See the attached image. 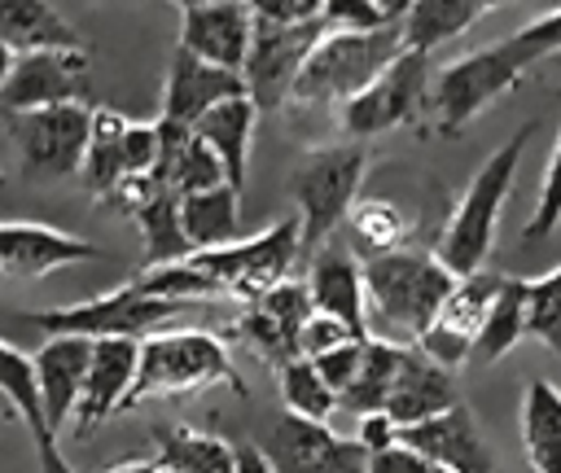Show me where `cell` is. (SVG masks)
Returning <instances> with one entry per match:
<instances>
[{
    "mask_svg": "<svg viewBox=\"0 0 561 473\" xmlns=\"http://www.w3.org/2000/svg\"><path fill=\"white\" fill-rule=\"evenodd\" d=\"M451 285H456V272L434 250H394V254L368 258L364 263L368 337L416 346L434 324Z\"/></svg>",
    "mask_w": 561,
    "mask_h": 473,
    "instance_id": "cell-1",
    "label": "cell"
},
{
    "mask_svg": "<svg viewBox=\"0 0 561 473\" xmlns=\"http://www.w3.org/2000/svg\"><path fill=\"white\" fill-rule=\"evenodd\" d=\"M539 123H543V118L522 123V127L473 171V180L465 184V193H460L451 219L443 223V236H438L434 254H438L456 276H469V272L486 267V254H491V245H495L500 210H504V201H508V188H513L517 166H522V153H526L530 136L539 131Z\"/></svg>",
    "mask_w": 561,
    "mask_h": 473,
    "instance_id": "cell-2",
    "label": "cell"
},
{
    "mask_svg": "<svg viewBox=\"0 0 561 473\" xmlns=\"http://www.w3.org/2000/svg\"><path fill=\"white\" fill-rule=\"evenodd\" d=\"M202 385H228L241 399L250 394L245 381L237 377L228 342L219 333H206V328H162V333L140 342V372H136V385H131L123 412H131L140 399L193 394Z\"/></svg>",
    "mask_w": 561,
    "mask_h": 473,
    "instance_id": "cell-3",
    "label": "cell"
},
{
    "mask_svg": "<svg viewBox=\"0 0 561 473\" xmlns=\"http://www.w3.org/2000/svg\"><path fill=\"white\" fill-rule=\"evenodd\" d=\"M368 166V149L364 140H342V145H320L311 149L294 175H289V193L298 206V223H302V254L311 258L316 250H324L333 241V232L346 223L351 206L359 201V180Z\"/></svg>",
    "mask_w": 561,
    "mask_h": 473,
    "instance_id": "cell-4",
    "label": "cell"
},
{
    "mask_svg": "<svg viewBox=\"0 0 561 473\" xmlns=\"http://www.w3.org/2000/svg\"><path fill=\"white\" fill-rule=\"evenodd\" d=\"M530 66L535 61H530V53L522 48L517 35H504L500 44H486V48H473V53L447 61L430 79V118H434V131L438 136H456L495 96H504Z\"/></svg>",
    "mask_w": 561,
    "mask_h": 473,
    "instance_id": "cell-5",
    "label": "cell"
},
{
    "mask_svg": "<svg viewBox=\"0 0 561 473\" xmlns=\"http://www.w3.org/2000/svg\"><path fill=\"white\" fill-rule=\"evenodd\" d=\"M399 53H403L399 22H390L381 31H329L311 48V57L294 83V101L298 105H342L355 92H364Z\"/></svg>",
    "mask_w": 561,
    "mask_h": 473,
    "instance_id": "cell-6",
    "label": "cell"
},
{
    "mask_svg": "<svg viewBox=\"0 0 561 473\" xmlns=\"http://www.w3.org/2000/svg\"><path fill=\"white\" fill-rule=\"evenodd\" d=\"M298 254H302V223H298V215H285L254 236H237L228 245L197 250L193 263L219 285L224 298L259 302L267 289L289 280V267L298 263Z\"/></svg>",
    "mask_w": 561,
    "mask_h": 473,
    "instance_id": "cell-7",
    "label": "cell"
},
{
    "mask_svg": "<svg viewBox=\"0 0 561 473\" xmlns=\"http://www.w3.org/2000/svg\"><path fill=\"white\" fill-rule=\"evenodd\" d=\"M193 302H175V298H149L140 293L131 280L110 289V293H96V298H83V302H70V307H48V311H22L18 320L22 324H35L53 337L61 333H75V337H153L162 333L180 311H188Z\"/></svg>",
    "mask_w": 561,
    "mask_h": 473,
    "instance_id": "cell-8",
    "label": "cell"
},
{
    "mask_svg": "<svg viewBox=\"0 0 561 473\" xmlns=\"http://www.w3.org/2000/svg\"><path fill=\"white\" fill-rule=\"evenodd\" d=\"M92 105L66 101L48 109L9 114V140L22 158L26 180H66L83 171L88 140H92Z\"/></svg>",
    "mask_w": 561,
    "mask_h": 473,
    "instance_id": "cell-9",
    "label": "cell"
},
{
    "mask_svg": "<svg viewBox=\"0 0 561 473\" xmlns=\"http://www.w3.org/2000/svg\"><path fill=\"white\" fill-rule=\"evenodd\" d=\"M421 109H430V53L403 48L364 92L337 105V127L351 140H368L399 123H416Z\"/></svg>",
    "mask_w": 561,
    "mask_h": 473,
    "instance_id": "cell-10",
    "label": "cell"
},
{
    "mask_svg": "<svg viewBox=\"0 0 561 473\" xmlns=\"http://www.w3.org/2000/svg\"><path fill=\"white\" fill-rule=\"evenodd\" d=\"M329 35L324 18L320 22H302V26H272V22H254V39H250V57H245V92L259 109H280L285 101H294V83L311 57V48Z\"/></svg>",
    "mask_w": 561,
    "mask_h": 473,
    "instance_id": "cell-11",
    "label": "cell"
},
{
    "mask_svg": "<svg viewBox=\"0 0 561 473\" xmlns=\"http://www.w3.org/2000/svg\"><path fill=\"white\" fill-rule=\"evenodd\" d=\"M88 92V48H48V53H18L13 74L0 92L4 114L48 109L66 101H83Z\"/></svg>",
    "mask_w": 561,
    "mask_h": 473,
    "instance_id": "cell-12",
    "label": "cell"
},
{
    "mask_svg": "<svg viewBox=\"0 0 561 473\" xmlns=\"http://www.w3.org/2000/svg\"><path fill=\"white\" fill-rule=\"evenodd\" d=\"M276 473H368V451L355 438L333 434L324 420H307L285 412L272 425V447H267Z\"/></svg>",
    "mask_w": 561,
    "mask_h": 473,
    "instance_id": "cell-13",
    "label": "cell"
},
{
    "mask_svg": "<svg viewBox=\"0 0 561 473\" xmlns=\"http://www.w3.org/2000/svg\"><path fill=\"white\" fill-rule=\"evenodd\" d=\"M101 245L61 232L53 223H31V219H4L0 223V276L13 280H44L70 263L96 258Z\"/></svg>",
    "mask_w": 561,
    "mask_h": 473,
    "instance_id": "cell-14",
    "label": "cell"
},
{
    "mask_svg": "<svg viewBox=\"0 0 561 473\" xmlns=\"http://www.w3.org/2000/svg\"><path fill=\"white\" fill-rule=\"evenodd\" d=\"M140 372V342L136 337H101L92 346V368L83 381L79 412L70 420V438H88L96 425L118 416L127 407V394Z\"/></svg>",
    "mask_w": 561,
    "mask_h": 473,
    "instance_id": "cell-15",
    "label": "cell"
},
{
    "mask_svg": "<svg viewBox=\"0 0 561 473\" xmlns=\"http://www.w3.org/2000/svg\"><path fill=\"white\" fill-rule=\"evenodd\" d=\"M399 442L438 460L443 469L451 473H495V447L482 438L478 429V416L469 412V403H451L447 412L421 420V425H408L399 429Z\"/></svg>",
    "mask_w": 561,
    "mask_h": 473,
    "instance_id": "cell-16",
    "label": "cell"
},
{
    "mask_svg": "<svg viewBox=\"0 0 561 473\" xmlns=\"http://www.w3.org/2000/svg\"><path fill=\"white\" fill-rule=\"evenodd\" d=\"M228 96H245V74L224 70L215 61H202L197 53L175 48L171 66H167V83H162V109L158 118L180 123V127H197V118L206 109H215Z\"/></svg>",
    "mask_w": 561,
    "mask_h": 473,
    "instance_id": "cell-17",
    "label": "cell"
},
{
    "mask_svg": "<svg viewBox=\"0 0 561 473\" xmlns=\"http://www.w3.org/2000/svg\"><path fill=\"white\" fill-rule=\"evenodd\" d=\"M250 39H254V13L241 0H206L197 9H184L180 18V48L237 74L245 70Z\"/></svg>",
    "mask_w": 561,
    "mask_h": 473,
    "instance_id": "cell-18",
    "label": "cell"
},
{
    "mask_svg": "<svg viewBox=\"0 0 561 473\" xmlns=\"http://www.w3.org/2000/svg\"><path fill=\"white\" fill-rule=\"evenodd\" d=\"M92 337H75V333H61V337H48L39 350H35V377H39V399H44V416H48V429L61 438V429H70L75 412H79V399H83V381H88V368H92Z\"/></svg>",
    "mask_w": 561,
    "mask_h": 473,
    "instance_id": "cell-19",
    "label": "cell"
},
{
    "mask_svg": "<svg viewBox=\"0 0 561 473\" xmlns=\"http://www.w3.org/2000/svg\"><path fill=\"white\" fill-rule=\"evenodd\" d=\"M0 394L9 399V412L31 429V442H35V469L39 473H79L57 434L48 429V416H44V399H39V377H35V355H22L18 346H9L0 337Z\"/></svg>",
    "mask_w": 561,
    "mask_h": 473,
    "instance_id": "cell-20",
    "label": "cell"
},
{
    "mask_svg": "<svg viewBox=\"0 0 561 473\" xmlns=\"http://www.w3.org/2000/svg\"><path fill=\"white\" fill-rule=\"evenodd\" d=\"M311 302L324 315H337L355 337H368V293H364V258H355L346 245H324L311 254L307 276Z\"/></svg>",
    "mask_w": 561,
    "mask_h": 473,
    "instance_id": "cell-21",
    "label": "cell"
},
{
    "mask_svg": "<svg viewBox=\"0 0 561 473\" xmlns=\"http://www.w3.org/2000/svg\"><path fill=\"white\" fill-rule=\"evenodd\" d=\"M451 403H460V385H456V372L425 359L416 346L408 350L394 385H390V399H386V416L408 429V425H421L438 412H447Z\"/></svg>",
    "mask_w": 561,
    "mask_h": 473,
    "instance_id": "cell-22",
    "label": "cell"
},
{
    "mask_svg": "<svg viewBox=\"0 0 561 473\" xmlns=\"http://www.w3.org/2000/svg\"><path fill=\"white\" fill-rule=\"evenodd\" d=\"M259 105L250 101V92L245 96H228V101H219L215 109H206L202 118H197V136L215 149V158L224 162V175H228V184L241 193L245 188V166H250V145H254V123H259Z\"/></svg>",
    "mask_w": 561,
    "mask_h": 473,
    "instance_id": "cell-23",
    "label": "cell"
},
{
    "mask_svg": "<svg viewBox=\"0 0 561 473\" xmlns=\"http://www.w3.org/2000/svg\"><path fill=\"white\" fill-rule=\"evenodd\" d=\"M0 39L13 53L83 48L79 31L61 18V9L53 0H0Z\"/></svg>",
    "mask_w": 561,
    "mask_h": 473,
    "instance_id": "cell-24",
    "label": "cell"
},
{
    "mask_svg": "<svg viewBox=\"0 0 561 473\" xmlns=\"http://www.w3.org/2000/svg\"><path fill=\"white\" fill-rule=\"evenodd\" d=\"M522 451L530 473H561V390L548 377L522 394Z\"/></svg>",
    "mask_w": 561,
    "mask_h": 473,
    "instance_id": "cell-25",
    "label": "cell"
},
{
    "mask_svg": "<svg viewBox=\"0 0 561 473\" xmlns=\"http://www.w3.org/2000/svg\"><path fill=\"white\" fill-rule=\"evenodd\" d=\"M127 127L131 118L114 114V109H96L92 114V140H88V158H83V188L114 201L118 188L127 184Z\"/></svg>",
    "mask_w": 561,
    "mask_h": 473,
    "instance_id": "cell-26",
    "label": "cell"
},
{
    "mask_svg": "<svg viewBox=\"0 0 561 473\" xmlns=\"http://www.w3.org/2000/svg\"><path fill=\"white\" fill-rule=\"evenodd\" d=\"M180 228H184L193 254L237 241V232H241V193L232 184L184 193L180 197Z\"/></svg>",
    "mask_w": 561,
    "mask_h": 473,
    "instance_id": "cell-27",
    "label": "cell"
},
{
    "mask_svg": "<svg viewBox=\"0 0 561 473\" xmlns=\"http://www.w3.org/2000/svg\"><path fill=\"white\" fill-rule=\"evenodd\" d=\"M140 228V241H145V263H171V258H188L193 245L180 228V193L175 188H153L145 197L131 201L127 210Z\"/></svg>",
    "mask_w": 561,
    "mask_h": 473,
    "instance_id": "cell-28",
    "label": "cell"
},
{
    "mask_svg": "<svg viewBox=\"0 0 561 473\" xmlns=\"http://www.w3.org/2000/svg\"><path fill=\"white\" fill-rule=\"evenodd\" d=\"M500 285H504V272H491V267H478L469 276H456V285L443 298L434 324L447 328V333H456V337H465L473 346L478 333H482V324H486V315H491V307H495Z\"/></svg>",
    "mask_w": 561,
    "mask_h": 473,
    "instance_id": "cell-29",
    "label": "cell"
},
{
    "mask_svg": "<svg viewBox=\"0 0 561 473\" xmlns=\"http://www.w3.org/2000/svg\"><path fill=\"white\" fill-rule=\"evenodd\" d=\"M412 346H394V342H381V337H368L364 342V364L355 372V381L342 390L337 407L355 412V416H368V412H386V399H390V385L403 368Z\"/></svg>",
    "mask_w": 561,
    "mask_h": 473,
    "instance_id": "cell-30",
    "label": "cell"
},
{
    "mask_svg": "<svg viewBox=\"0 0 561 473\" xmlns=\"http://www.w3.org/2000/svg\"><path fill=\"white\" fill-rule=\"evenodd\" d=\"M346 241H351V254L355 258H381V254H394L403 250V236H408V215L386 201V197H359L346 215Z\"/></svg>",
    "mask_w": 561,
    "mask_h": 473,
    "instance_id": "cell-31",
    "label": "cell"
},
{
    "mask_svg": "<svg viewBox=\"0 0 561 473\" xmlns=\"http://www.w3.org/2000/svg\"><path fill=\"white\" fill-rule=\"evenodd\" d=\"M486 9L478 0H416L408 9V18L399 22L403 26V48H416V53H434L438 44L465 35Z\"/></svg>",
    "mask_w": 561,
    "mask_h": 473,
    "instance_id": "cell-32",
    "label": "cell"
},
{
    "mask_svg": "<svg viewBox=\"0 0 561 473\" xmlns=\"http://www.w3.org/2000/svg\"><path fill=\"white\" fill-rule=\"evenodd\" d=\"M526 333H530L526 328V280L504 276V285L495 293V307H491V315H486V324H482V333L473 342L469 364H495V359H504Z\"/></svg>",
    "mask_w": 561,
    "mask_h": 473,
    "instance_id": "cell-33",
    "label": "cell"
},
{
    "mask_svg": "<svg viewBox=\"0 0 561 473\" xmlns=\"http://www.w3.org/2000/svg\"><path fill=\"white\" fill-rule=\"evenodd\" d=\"M158 460L167 473H232V442L197 429H162Z\"/></svg>",
    "mask_w": 561,
    "mask_h": 473,
    "instance_id": "cell-34",
    "label": "cell"
},
{
    "mask_svg": "<svg viewBox=\"0 0 561 473\" xmlns=\"http://www.w3.org/2000/svg\"><path fill=\"white\" fill-rule=\"evenodd\" d=\"M131 285L140 293H149V298H175V302H193V307L224 298L219 285L193 263V254L188 258H171V263H149L145 272L131 276Z\"/></svg>",
    "mask_w": 561,
    "mask_h": 473,
    "instance_id": "cell-35",
    "label": "cell"
},
{
    "mask_svg": "<svg viewBox=\"0 0 561 473\" xmlns=\"http://www.w3.org/2000/svg\"><path fill=\"white\" fill-rule=\"evenodd\" d=\"M276 390H280L285 412L307 416V420H329L333 407H337V394L329 390V381L320 377V368L307 355H298V359L276 368Z\"/></svg>",
    "mask_w": 561,
    "mask_h": 473,
    "instance_id": "cell-36",
    "label": "cell"
},
{
    "mask_svg": "<svg viewBox=\"0 0 561 473\" xmlns=\"http://www.w3.org/2000/svg\"><path fill=\"white\" fill-rule=\"evenodd\" d=\"M526 328L561 359V263L548 276L526 280Z\"/></svg>",
    "mask_w": 561,
    "mask_h": 473,
    "instance_id": "cell-37",
    "label": "cell"
},
{
    "mask_svg": "<svg viewBox=\"0 0 561 473\" xmlns=\"http://www.w3.org/2000/svg\"><path fill=\"white\" fill-rule=\"evenodd\" d=\"M552 228H561V131H557L552 158H548V166H543V184H539V197H535V210H530V219H526L522 241L535 245V241H543Z\"/></svg>",
    "mask_w": 561,
    "mask_h": 473,
    "instance_id": "cell-38",
    "label": "cell"
},
{
    "mask_svg": "<svg viewBox=\"0 0 561 473\" xmlns=\"http://www.w3.org/2000/svg\"><path fill=\"white\" fill-rule=\"evenodd\" d=\"M320 18L329 31H381V26H390V18L377 0H324Z\"/></svg>",
    "mask_w": 561,
    "mask_h": 473,
    "instance_id": "cell-39",
    "label": "cell"
},
{
    "mask_svg": "<svg viewBox=\"0 0 561 473\" xmlns=\"http://www.w3.org/2000/svg\"><path fill=\"white\" fill-rule=\"evenodd\" d=\"M342 342H364V337H355L337 315H324V311H311V320H307L302 333H298V350H302L307 359H316V355H324V350H333V346H342Z\"/></svg>",
    "mask_w": 561,
    "mask_h": 473,
    "instance_id": "cell-40",
    "label": "cell"
},
{
    "mask_svg": "<svg viewBox=\"0 0 561 473\" xmlns=\"http://www.w3.org/2000/svg\"><path fill=\"white\" fill-rule=\"evenodd\" d=\"M364 342H368V337H364ZM364 342H342V346H333V350H324V355L311 359L337 399H342V390L355 381V372H359V364H364Z\"/></svg>",
    "mask_w": 561,
    "mask_h": 473,
    "instance_id": "cell-41",
    "label": "cell"
},
{
    "mask_svg": "<svg viewBox=\"0 0 561 473\" xmlns=\"http://www.w3.org/2000/svg\"><path fill=\"white\" fill-rule=\"evenodd\" d=\"M254 22H272V26H302V22H320L324 0H250Z\"/></svg>",
    "mask_w": 561,
    "mask_h": 473,
    "instance_id": "cell-42",
    "label": "cell"
},
{
    "mask_svg": "<svg viewBox=\"0 0 561 473\" xmlns=\"http://www.w3.org/2000/svg\"><path fill=\"white\" fill-rule=\"evenodd\" d=\"M517 39H522V48L530 53V61H543V57H552V53H561V4L552 9V13H543V18H535V22H526L522 31H513Z\"/></svg>",
    "mask_w": 561,
    "mask_h": 473,
    "instance_id": "cell-43",
    "label": "cell"
},
{
    "mask_svg": "<svg viewBox=\"0 0 561 473\" xmlns=\"http://www.w3.org/2000/svg\"><path fill=\"white\" fill-rule=\"evenodd\" d=\"M368 473H451V469H443L438 460H430V455H421V451H412V447L399 442V447L373 455L368 460Z\"/></svg>",
    "mask_w": 561,
    "mask_h": 473,
    "instance_id": "cell-44",
    "label": "cell"
},
{
    "mask_svg": "<svg viewBox=\"0 0 561 473\" xmlns=\"http://www.w3.org/2000/svg\"><path fill=\"white\" fill-rule=\"evenodd\" d=\"M355 442L368 451V455H381L390 447H399V425L386 416V412H368L359 416V429H355Z\"/></svg>",
    "mask_w": 561,
    "mask_h": 473,
    "instance_id": "cell-45",
    "label": "cell"
},
{
    "mask_svg": "<svg viewBox=\"0 0 561 473\" xmlns=\"http://www.w3.org/2000/svg\"><path fill=\"white\" fill-rule=\"evenodd\" d=\"M232 473H276L272 455L254 442H232Z\"/></svg>",
    "mask_w": 561,
    "mask_h": 473,
    "instance_id": "cell-46",
    "label": "cell"
},
{
    "mask_svg": "<svg viewBox=\"0 0 561 473\" xmlns=\"http://www.w3.org/2000/svg\"><path fill=\"white\" fill-rule=\"evenodd\" d=\"M105 473H167V469H162V460L153 455V460H127V464H114V469H105Z\"/></svg>",
    "mask_w": 561,
    "mask_h": 473,
    "instance_id": "cell-47",
    "label": "cell"
},
{
    "mask_svg": "<svg viewBox=\"0 0 561 473\" xmlns=\"http://www.w3.org/2000/svg\"><path fill=\"white\" fill-rule=\"evenodd\" d=\"M13 61H18V53L0 39V92H4V83H9V74H13Z\"/></svg>",
    "mask_w": 561,
    "mask_h": 473,
    "instance_id": "cell-48",
    "label": "cell"
},
{
    "mask_svg": "<svg viewBox=\"0 0 561 473\" xmlns=\"http://www.w3.org/2000/svg\"><path fill=\"white\" fill-rule=\"evenodd\" d=\"M377 4L386 9V18H390V22H403V18H408V9H412L416 0H377Z\"/></svg>",
    "mask_w": 561,
    "mask_h": 473,
    "instance_id": "cell-49",
    "label": "cell"
},
{
    "mask_svg": "<svg viewBox=\"0 0 561 473\" xmlns=\"http://www.w3.org/2000/svg\"><path fill=\"white\" fill-rule=\"evenodd\" d=\"M171 4H180V13H184V9H197V4H206V0H171Z\"/></svg>",
    "mask_w": 561,
    "mask_h": 473,
    "instance_id": "cell-50",
    "label": "cell"
},
{
    "mask_svg": "<svg viewBox=\"0 0 561 473\" xmlns=\"http://www.w3.org/2000/svg\"><path fill=\"white\" fill-rule=\"evenodd\" d=\"M482 9H504V4H513V0H478Z\"/></svg>",
    "mask_w": 561,
    "mask_h": 473,
    "instance_id": "cell-51",
    "label": "cell"
},
{
    "mask_svg": "<svg viewBox=\"0 0 561 473\" xmlns=\"http://www.w3.org/2000/svg\"><path fill=\"white\" fill-rule=\"evenodd\" d=\"M241 4H250V0H241Z\"/></svg>",
    "mask_w": 561,
    "mask_h": 473,
    "instance_id": "cell-52",
    "label": "cell"
}]
</instances>
